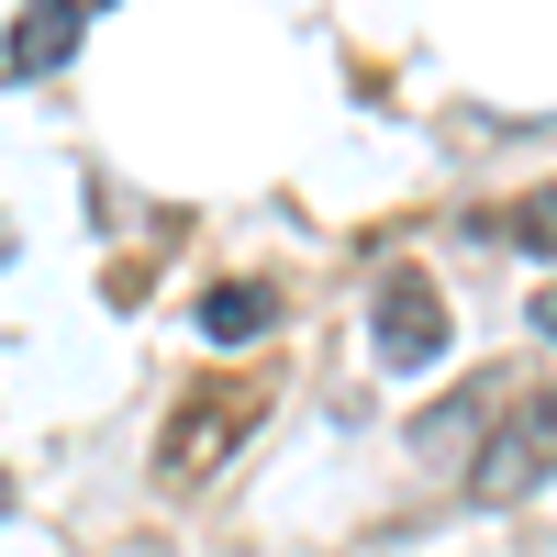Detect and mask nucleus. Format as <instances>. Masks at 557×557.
I'll use <instances>...</instances> for the list:
<instances>
[{
    "instance_id": "1",
    "label": "nucleus",
    "mask_w": 557,
    "mask_h": 557,
    "mask_svg": "<svg viewBox=\"0 0 557 557\" xmlns=\"http://www.w3.org/2000/svg\"><path fill=\"white\" fill-rule=\"evenodd\" d=\"M546 469H557V391L513 401V412L469 446V502H524Z\"/></svg>"
},
{
    "instance_id": "2",
    "label": "nucleus",
    "mask_w": 557,
    "mask_h": 557,
    "mask_svg": "<svg viewBox=\"0 0 557 557\" xmlns=\"http://www.w3.org/2000/svg\"><path fill=\"white\" fill-rule=\"evenodd\" d=\"M257 424V391L246 380H212V391H190L178 401V424L157 435V480L168 491H190V480H212L223 457H235V435Z\"/></svg>"
},
{
    "instance_id": "3",
    "label": "nucleus",
    "mask_w": 557,
    "mask_h": 557,
    "mask_svg": "<svg viewBox=\"0 0 557 557\" xmlns=\"http://www.w3.org/2000/svg\"><path fill=\"white\" fill-rule=\"evenodd\" d=\"M368 346H380V368H435V357H446V301H435V278H424V268H380Z\"/></svg>"
},
{
    "instance_id": "4",
    "label": "nucleus",
    "mask_w": 557,
    "mask_h": 557,
    "mask_svg": "<svg viewBox=\"0 0 557 557\" xmlns=\"http://www.w3.org/2000/svg\"><path fill=\"white\" fill-rule=\"evenodd\" d=\"M89 12H67V0H34V12H12V45H0V78H57L67 45H78Z\"/></svg>"
},
{
    "instance_id": "5",
    "label": "nucleus",
    "mask_w": 557,
    "mask_h": 557,
    "mask_svg": "<svg viewBox=\"0 0 557 557\" xmlns=\"http://www.w3.org/2000/svg\"><path fill=\"white\" fill-rule=\"evenodd\" d=\"M268 323H278V290H268V278H212V290H201V335H212V346H257Z\"/></svg>"
},
{
    "instance_id": "6",
    "label": "nucleus",
    "mask_w": 557,
    "mask_h": 557,
    "mask_svg": "<svg viewBox=\"0 0 557 557\" xmlns=\"http://www.w3.org/2000/svg\"><path fill=\"white\" fill-rule=\"evenodd\" d=\"M480 401H502V380H469V391H457V401H435V424H424V435H412V446H424V457H446L457 435H480V424H491V412H480Z\"/></svg>"
},
{
    "instance_id": "7",
    "label": "nucleus",
    "mask_w": 557,
    "mask_h": 557,
    "mask_svg": "<svg viewBox=\"0 0 557 557\" xmlns=\"http://www.w3.org/2000/svg\"><path fill=\"white\" fill-rule=\"evenodd\" d=\"M502 246H524V257H557V190H524L513 201V235Z\"/></svg>"
},
{
    "instance_id": "8",
    "label": "nucleus",
    "mask_w": 557,
    "mask_h": 557,
    "mask_svg": "<svg viewBox=\"0 0 557 557\" xmlns=\"http://www.w3.org/2000/svg\"><path fill=\"white\" fill-rule=\"evenodd\" d=\"M524 323H535V335L557 346V290H535V312H524Z\"/></svg>"
},
{
    "instance_id": "9",
    "label": "nucleus",
    "mask_w": 557,
    "mask_h": 557,
    "mask_svg": "<svg viewBox=\"0 0 557 557\" xmlns=\"http://www.w3.org/2000/svg\"><path fill=\"white\" fill-rule=\"evenodd\" d=\"M67 12H101V0H67Z\"/></svg>"
},
{
    "instance_id": "10",
    "label": "nucleus",
    "mask_w": 557,
    "mask_h": 557,
    "mask_svg": "<svg viewBox=\"0 0 557 557\" xmlns=\"http://www.w3.org/2000/svg\"><path fill=\"white\" fill-rule=\"evenodd\" d=\"M0 257H12V235H0Z\"/></svg>"
},
{
    "instance_id": "11",
    "label": "nucleus",
    "mask_w": 557,
    "mask_h": 557,
    "mask_svg": "<svg viewBox=\"0 0 557 557\" xmlns=\"http://www.w3.org/2000/svg\"><path fill=\"white\" fill-rule=\"evenodd\" d=\"M0 502H12V491H0Z\"/></svg>"
}]
</instances>
